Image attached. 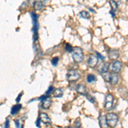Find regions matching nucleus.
<instances>
[{"label":"nucleus","mask_w":128,"mask_h":128,"mask_svg":"<svg viewBox=\"0 0 128 128\" xmlns=\"http://www.w3.org/2000/svg\"><path fill=\"white\" fill-rule=\"evenodd\" d=\"M105 117H106V121L108 126H110V127L116 126L117 123H118V120H119V117L116 114L108 113V114H107V115Z\"/></svg>","instance_id":"obj_1"},{"label":"nucleus","mask_w":128,"mask_h":128,"mask_svg":"<svg viewBox=\"0 0 128 128\" xmlns=\"http://www.w3.org/2000/svg\"><path fill=\"white\" fill-rule=\"evenodd\" d=\"M73 59L75 62H81L84 60V52L80 47H75L73 50Z\"/></svg>","instance_id":"obj_2"},{"label":"nucleus","mask_w":128,"mask_h":128,"mask_svg":"<svg viewBox=\"0 0 128 128\" xmlns=\"http://www.w3.org/2000/svg\"><path fill=\"white\" fill-rule=\"evenodd\" d=\"M80 79V74L78 73V71L74 69L68 70L67 73V80L69 82H74V81H77L78 80Z\"/></svg>","instance_id":"obj_3"},{"label":"nucleus","mask_w":128,"mask_h":128,"mask_svg":"<svg viewBox=\"0 0 128 128\" xmlns=\"http://www.w3.org/2000/svg\"><path fill=\"white\" fill-rule=\"evenodd\" d=\"M114 102V96L112 94H108L105 98V104H104V108L106 110H110L112 109Z\"/></svg>","instance_id":"obj_4"},{"label":"nucleus","mask_w":128,"mask_h":128,"mask_svg":"<svg viewBox=\"0 0 128 128\" xmlns=\"http://www.w3.org/2000/svg\"><path fill=\"white\" fill-rule=\"evenodd\" d=\"M98 57L95 55H90L88 57V60H87V64L90 68H95L98 63Z\"/></svg>","instance_id":"obj_5"},{"label":"nucleus","mask_w":128,"mask_h":128,"mask_svg":"<svg viewBox=\"0 0 128 128\" xmlns=\"http://www.w3.org/2000/svg\"><path fill=\"white\" fill-rule=\"evenodd\" d=\"M121 68H122V62H119V61L114 62L110 66V69L113 73L118 74L120 72Z\"/></svg>","instance_id":"obj_6"},{"label":"nucleus","mask_w":128,"mask_h":128,"mask_svg":"<svg viewBox=\"0 0 128 128\" xmlns=\"http://www.w3.org/2000/svg\"><path fill=\"white\" fill-rule=\"evenodd\" d=\"M42 99H43L42 100V108L44 109L49 108L51 106V104H52V100H51V98L45 96H43Z\"/></svg>","instance_id":"obj_7"},{"label":"nucleus","mask_w":128,"mask_h":128,"mask_svg":"<svg viewBox=\"0 0 128 128\" xmlns=\"http://www.w3.org/2000/svg\"><path fill=\"white\" fill-rule=\"evenodd\" d=\"M40 120L42 121L43 123L44 124H50L51 123V120H50V118L48 116V114L45 113H41L40 114Z\"/></svg>","instance_id":"obj_8"},{"label":"nucleus","mask_w":128,"mask_h":128,"mask_svg":"<svg viewBox=\"0 0 128 128\" xmlns=\"http://www.w3.org/2000/svg\"><path fill=\"white\" fill-rule=\"evenodd\" d=\"M109 81L113 86H115L116 84H118L119 82V76L116 73H112L110 74V78H109Z\"/></svg>","instance_id":"obj_9"},{"label":"nucleus","mask_w":128,"mask_h":128,"mask_svg":"<svg viewBox=\"0 0 128 128\" xmlns=\"http://www.w3.org/2000/svg\"><path fill=\"white\" fill-rule=\"evenodd\" d=\"M108 69H109V64L108 62H104L99 67L98 71L100 74H104V73L108 72Z\"/></svg>","instance_id":"obj_10"},{"label":"nucleus","mask_w":128,"mask_h":128,"mask_svg":"<svg viewBox=\"0 0 128 128\" xmlns=\"http://www.w3.org/2000/svg\"><path fill=\"white\" fill-rule=\"evenodd\" d=\"M76 90H77L78 93H80L81 95H84V96H86V93H87V92H86V87L84 86V84H79V86H77Z\"/></svg>","instance_id":"obj_11"},{"label":"nucleus","mask_w":128,"mask_h":128,"mask_svg":"<svg viewBox=\"0 0 128 128\" xmlns=\"http://www.w3.org/2000/svg\"><path fill=\"white\" fill-rule=\"evenodd\" d=\"M52 94L54 98H61L63 95V90L61 88H57V89H56V90H53Z\"/></svg>","instance_id":"obj_12"},{"label":"nucleus","mask_w":128,"mask_h":128,"mask_svg":"<svg viewBox=\"0 0 128 128\" xmlns=\"http://www.w3.org/2000/svg\"><path fill=\"white\" fill-rule=\"evenodd\" d=\"M99 125H100L101 127H108V124H107V121H106V117L105 116H102V114L100 115L99 117Z\"/></svg>","instance_id":"obj_13"},{"label":"nucleus","mask_w":128,"mask_h":128,"mask_svg":"<svg viewBox=\"0 0 128 128\" xmlns=\"http://www.w3.org/2000/svg\"><path fill=\"white\" fill-rule=\"evenodd\" d=\"M34 9L35 10H41L44 9V4H43V2L41 1H36L34 3Z\"/></svg>","instance_id":"obj_14"},{"label":"nucleus","mask_w":128,"mask_h":128,"mask_svg":"<svg viewBox=\"0 0 128 128\" xmlns=\"http://www.w3.org/2000/svg\"><path fill=\"white\" fill-rule=\"evenodd\" d=\"M109 58L112 60H116L119 57V53L117 50H112L111 52H109Z\"/></svg>","instance_id":"obj_15"},{"label":"nucleus","mask_w":128,"mask_h":128,"mask_svg":"<svg viewBox=\"0 0 128 128\" xmlns=\"http://www.w3.org/2000/svg\"><path fill=\"white\" fill-rule=\"evenodd\" d=\"M109 4H110L111 6V10L114 12H116L117 9H118V5H117V3L114 1V0H109Z\"/></svg>","instance_id":"obj_16"},{"label":"nucleus","mask_w":128,"mask_h":128,"mask_svg":"<svg viewBox=\"0 0 128 128\" xmlns=\"http://www.w3.org/2000/svg\"><path fill=\"white\" fill-rule=\"evenodd\" d=\"M20 108H22V105H20V104L15 105V106H14L13 108H12V109H11V114H16V113L19 112V110Z\"/></svg>","instance_id":"obj_17"},{"label":"nucleus","mask_w":128,"mask_h":128,"mask_svg":"<svg viewBox=\"0 0 128 128\" xmlns=\"http://www.w3.org/2000/svg\"><path fill=\"white\" fill-rule=\"evenodd\" d=\"M86 80H87L88 83H92V82H93V81H96V77L94 74H88L87 77H86Z\"/></svg>","instance_id":"obj_18"},{"label":"nucleus","mask_w":128,"mask_h":128,"mask_svg":"<svg viewBox=\"0 0 128 128\" xmlns=\"http://www.w3.org/2000/svg\"><path fill=\"white\" fill-rule=\"evenodd\" d=\"M80 16H81L82 18H84V19H89V18H90V14H89V12L86 11V10H83V11L80 12Z\"/></svg>","instance_id":"obj_19"},{"label":"nucleus","mask_w":128,"mask_h":128,"mask_svg":"<svg viewBox=\"0 0 128 128\" xmlns=\"http://www.w3.org/2000/svg\"><path fill=\"white\" fill-rule=\"evenodd\" d=\"M86 98H88V100L90 101V102H92V104H95V102H96V99H95L94 96H92V95H90V94H89V95H88V94H86Z\"/></svg>","instance_id":"obj_20"},{"label":"nucleus","mask_w":128,"mask_h":128,"mask_svg":"<svg viewBox=\"0 0 128 128\" xmlns=\"http://www.w3.org/2000/svg\"><path fill=\"white\" fill-rule=\"evenodd\" d=\"M65 50H66V51H68V52H72L74 48L72 47V45H70L69 44H67L65 46Z\"/></svg>","instance_id":"obj_21"},{"label":"nucleus","mask_w":128,"mask_h":128,"mask_svg":"<svg viewBox=\"0 0 128 128\" xmlns=\"http://www.w3.org/2000/svg\"><path fill=\"white\" fill-rule=\"evenodd\" d=\"M102 74V77L104 78V80L106 81H109V78H110V74H108V72L107 73H104V74Z\"/></svg>","instance_id":"obj_22"},{"label":"nucleus","mask_w":128,"mask_h":128,"mask_svg":"<svg viewBox=\"0 0 128 128\" xmlns=\"http://www.w3.org/2000/svg\"><path fill=\"white\" fill-rule=\"evenodd\" d=\"M58 61H59L58 57H54V58H52V60H51V62H52L54 66H56L57 63H58Z\"/></svg>","instance_id":"obj_23"},{"label":"nucleus","mask_w":128,"mask_h":128,"mask_svg":"<svg viewBox=\"0 0 128 128\" xmlns=\"http://www.w3.org/2000/svg\"><path fill=\"white\" fill-rule=\"evenodd\" d=\"M96 56L98 57V59H101V60H104V56H102V55H101V54H100V53H99V52H96Z\"/></svg>","instance_id":"obj_24"},{"label":"nucleus","mask_w":128,"mask_h":128,"mask_svg":"<svg viewBox=\"0 0 128 128\" xmlns=\"http://www.w3.org/2000/svg\"><path fill=\"white\" fill-rule=\"evenodd\" d=\"M53 90H54V88H53V87H50V88L49 90H47V92H46V96H47V95H49V94H50V92H53Z\"/></svg>","instance_id":"obj_25"},{"label":"nucleus","mask_w":128,"mask_h":128,"mask_svg":"<svg viewBox=\"0 0 128 128\" xmlns=\"http://www.w3.org/2000/svg\"><path fill=\"white\" fill-rule=\"evenodd\" d=\"M109 13H110V15L113 16V17H114V16H115V12H114V11H112V10H110L109 11Z\"/></svg>","instance_id":"obj_26"},{"label":"nucleus","mask_w":128,"mask_h":128,"mask_svg":"<svg viewBox=\"0 0 128 128\" xmlns=\"http://www.w3.org/2000/svg\"><path fill=\"white\" fill-rule=\"evenodd\" d=\"M22 93H20L19 96H18V98H16V102H19V101H20L19 99H20V98H22Z\"/></svg>","instance_id":"obj_27"},{"label":"nucleus","mask_w":128,"mask_h":128,"mask_svg":"<svg viewBox=\"0 0 128 128\" xmlns=\"http://www.w3.org/2000/svg\"><path fill=\"white\" fill-rule=\"evenodd\" d=\"M126 1H127V2H128V0H126Z\"/></svg>","instance_id":"obj_28"}]
</instances>
